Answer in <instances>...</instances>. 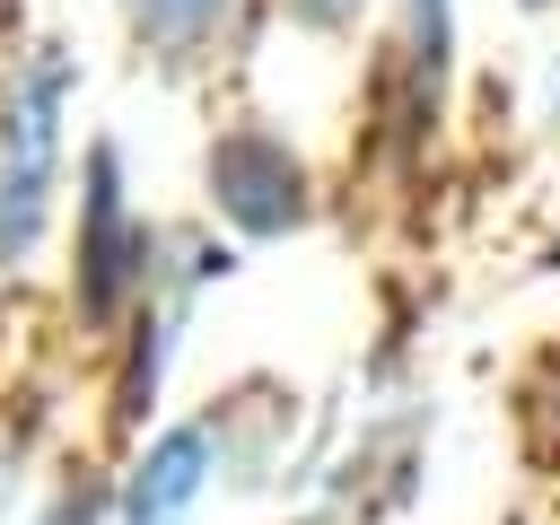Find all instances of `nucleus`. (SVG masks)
Segmentation results:
<instances>
[{
  "mask_svg": "<svg viewBox=\"0 0 560 525\" xmlns=\"http://www.w3.org/2000/svg\"><path fill=\"white\" fill-rule=\"evenodd\" d=\"M61 88H70V61L61 52H35L9 79V122H0V262H18L44 236L52 149H61Z\"/></svg>",
  "mask_w": 560,
  "mask_h": 525,
  "instance_id": "nucleus-1",
  "label": "nucleus"
},
{
  "mask_svg": "<svg viewBox=\"0 0 560 525\" xmlns=\"http://www.w3.org/2000/svg\"><path fill=\"white\" fill-rule=\"evenodd\" d=\"M210 184H219V201H228L245 228H280V219L298 210V166H289L271 140H228V149L210 158Z\"/></svg>",
  "mask_w": 560,
  "mask_h": 525,
  "instance_id": "nucleus-2",
  "label": "nucleus"
},
{
  "mask_svg": "<svg viewBox=\"0 0 560 525\" xmlns=\"http://www.w3.org/2000/svg\"><path fill=\"white\" fill-rule=\"evenodd\" d=\"M201 464H210V429L158 438L149 464H140V481H131V499H122V525H175L192 508V490H201Z\"/></svg>",
  "mask_w": 560,
  "mask_h": 525,
  "instance_id": "nucleus-3",
  "label": "nucleus"
},
{
  "mask_svg": "<svg viewBox=\"0 0 560 525\" xmlns=\"http://www.w3.org/2000/svg\"><path fill=\"white\" fill-rule=\"evenodd\" d=\"M122 289V201H114V158L88 166V298L114 306Z\"/></svg>",
  "mask_w": 560,
  "mask_h": 525,
  "instance_id": "nucleus-4",
  "label": "nucleus"
},
{
  "mask_svg": "<svg viewBox=\"0 0 560 525\" xmlns=\"http://www.w3.org/2000/svg\"><path fill=\"white\" fill-rule=\"evenodd\" d=\"M210 9H219V0H140V18H149L158 35H192Z\"/></svg>",
  "mask_w": 560,
  "mask_h": 525,
  "instance_id": "nucleus-5",
  "label": "nucleus"
},
{
  "mask_svg": "<svg viewBox=\"0 0 560 525\" xmlns=\"http://www.w3.org/2000/svg\"><path fill=\"white\" fill-rule=\"evenodd\" d=\"M315 9H332V0H315Z\"/></svg>",
  "mask_w": 560,
  "mask_h": 525,
  "instance_id": "nucleus-6",
  "label": "nucleus"
}]
</instances>
